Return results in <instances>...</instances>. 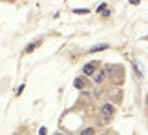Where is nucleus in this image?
Wrapping results in <instances>:
<instances>
[{"label":"nucleus","mask_w":148,"mask_h":135,"mask_svg":"<svg viewBox=\"0 0 148 135\" xmlns=\"http://www.w3.org/2000/svg\"><path fill=\"white\" fill-rule=\"evenodd\" d=\"M38 135H48V128H46V126H42L40 130H38Z\"/></svg>","instance_id":"nucleus-11"},{"label":"nucleus","mask_w":148,"mask_h":135,"mask_svg":"<svg viewBox=\"0 0 148 135\" xmlns=\"http://www.w3.org/2000/svg\"><path fill=\"white\" fill-rule=\"evenodd\" d=\"M79 135H95V128H84Z\"/></svg>","instance_id":"nucleus-8"},{"label":"nucleus","mask_w":148,"mask_h":135,"mask_svg":"<svg viewBox=\"0 0 148 135\" xmlns=\"http://www.w3.org/2000/svg\"><path fill=\"white\" fill-rule=\"evenodd\" d=\"M92 77H93L95 84H101V82H102V80H104V78H106V73H104V70H95Z\"/></svg>","instance_id":"nucleus-4"},{"label":"nucleus","mask_w":148,"mask_h":135,"mask_svg":"<svg viewBox=\"0 0 148 135\" xmlns=\"http://www.w3.org/2000/svg\"><path fill=\"white\" fill-rule=\"evenodd\" d=\"M102 9H106V2H102V4L99 5V7H97V13H101V11H102Z\"/></svg>","instance_id":"nucleus-13"},{"label":"nucleus","mask_w":148,"mask_h":135,"mask_svg":"<svg viewBox=\"0 0 148 135\" xmlns=\"http://www.w3.org/2000/svg\"><path fill=\"white\" fill-rule=\"evenodd\" d=\"M130 4H132V5H139L141 0H130Z\"/></svg>","instance_id":"nucleus-15"},{"label":"nucleus","mask_w":148,"mask_h":135,"mask_svg":"<svg viewBox=\"0 0 148 135\" xmlns=\"http://www.w3.org/2000/svg\"><path fill=\"white\" fill-rule=\"evenodd\" d=\"M9 2H16V0H9Z\"/></svg>","instance_id":"nucleus-17"},{"label":"nucleus","mask_w":148,"mask_h":135,"mask_svg":"<svg viewBox=\"0 0 148 135\" xmlns=\"http://www.w3.org/2000/svg\"><path fill=\"white\" fill-rule=\"evenodd\" d=\"M55 135H64V133H55Z\"/></svg>","instance_id":"nucleus-16"},{"label":"nucleus","mask_w":148,"mask_h":135,"mask_svg":"<svg viewBox=\"0 0 148 135\" xmlns=\"http://www.w3.org/2000/svg\"><path fill=\"white\" fill-rule=\"evenodd\" d=\"M110 46L108 44H99V46H93V48H90V53H97V51H104V49H108Z\"/></svg>","instance_id":"nucleus-7"},{"label":"nucleus","mask_w":148,"mask_h":135,"mask_svg":"<svg viewBox=\"0 0 148 135\" xmlns=\"http://www.w3.org/2000/svg\"><path fill=\"white\" fill-rule=\"evenodd\" d=\"M113 113H115V106H113L112 102H104V104H102V108H101V117H102V122H104V124H108V122L112 121Z\"/></svg>","instance_id":"nucleus-2"},{"label":"nucleus","mask_w":148,"mask_h":135,"mask_svg":"<svg viewBox=\"0 0 148 135\" xmlns=\"http://www.w3.org/2000/svg\"><path fill=\"white\" fill-rule=\"evenodd\" d=\"M38 46H42V40H33V42L29 44V46H27V48L24 49V53L27 55V53H31V51H35V49H37Z\"/></svg>","instance_id":"nucleus-5"},{"label":"nucleus","mask_w":148,"mask_h":135,"mask_svg":"<svg viewBox=\"0 0 148 135\" xmlns=\"http://www.w3.org/2000/svg\"><path fill=\"white\" fill-rule=\"evenodd\" d=\"M73 86H75L77 89H82L84 86H86V80H84V77H77L75 80H73Z\"/></svg>","instance_id":"nucleus-6"},{"label":"nucleus","mask_w":148,"mask_h":135,"mask_svg":"<svg viewBox=\"0 0 148 135\" xmlns=\"http://www.w3.org/2000/svg\"><path fill=\"white\" fill-rule=\"evenodd\" d=\"M134 70H135V73H137V75H139V77H141V75H143V73H141V71H139V68H137V64H135V62H134Z\"/></svg>","instance_id":"nucleus-14"},{"label":"nucleus","mask_w":148,"mask_h":135,"mask_svg":"<svg viewBox=\"0 0 148 135\" xmlns=\"http://www.w3.org/2000/svg\"><path fill=\"white\" fill-rule=\"evenodd\" d=\"M97 66H99V60H92V62L84 64V66H82V75L92 77V75H93V71L97 70Z\"/></svg>","instance_id":"nucleus-3"},{"label":"nucleus","mask_w":148,"mask_h":135,"mask_svg":"<svg viewBox=\"0 0 148 135\" xmlns=\"http://www.w3.org/2000/svg\"><path fill=\"white\" fill-rule=\"evenodd\" d=\"M24 89H26V86H24V84H20V86L16 88V91H15V95H20L22 91H24Z\"/></svg>","instance_id":"nucleus-10"},{"label":"nucleus","mask_w":148,"mask_h":135,"mask_svg":"<svg viewBox=\"0 0 148 135\" xmlns=\"http://www.w3.org/2000/svg\"><path fill=\"white\" fill-rule=\"evenodd\" d=\"M101 13H102V16H104V18H108V16H110L112 13H110V9H102L101 11Z\"/></svg>","instance_id":"nucleus-12"},{"label":"nucleus","mask_w":148,"mask_h":135,"mask_svg":"<svg viewBox=\"0 0 148 135\" xmlns=\"http://www.w3.org/2000/svg\"><path fill=\"white\" fill-rule=\"evenodd\" d=\"M73 13H75V15H88L90 9H73Z\"/></svg>","instance_id":"nucleus-9"},{"label":"nucleus","mask_w":148,"mask_h":135,"mask_svg":"<svg viewBox=\"0 0 148 135\" xmlns=\"http://www.w3.org/2000/svg\"><path fill=\"white\" fill-rule=\"evenodd\" d=\"M104 73H106V77L112 78L113 84H117V86H121L124 82V68L121 64H106Z\"/></svg>","instance_id":"nucleus-1"},{"label":"nucleus","mask_w":148,"mask_h":135,"mask_svg":"<svg viewBox=\"0 0 148 135\" xmlns=\"http://www.w3.org/2000/svg\"><path fill=\"white\" fill-rule=\"evenodd\" d=\"M102 135H106V133H102Z\"/></svg>","instance_id":"nucleus-18"}]
</instances>
